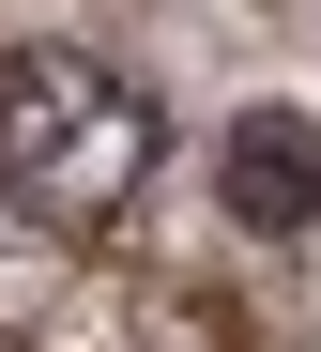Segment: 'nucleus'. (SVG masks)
<instances>
[{"mask_svg":"<svg viewBox=\"0 0 321 352\" xmlns=\"http://www.w3.org/2000/svg\"><path fill=\"white\" fill-rule=\"evenodd\" d=\"M153 153H168V123H153V92L122 62H92V46H16L0 62V199L31 230L92 245L153 184Z\"/></svg>","mask_w":321,"mask_h":352,"instance_id":"f257e3e1","label":"nucleus"},{"mask_svg":"<svg viewBox=\"0 0 321 352\" xmlns=\"http://www.w3.org/2000/svg\"><path fill=\"white\" fill-rule=\"evenodd\" d=\"M214 184H230V230H321V123L306 107H245L230 153H214Z\"/></svg>","mask_w":321,"mask_h":352,"instance_id":"f03ea898","label":"nucleus"}]
</instances>
